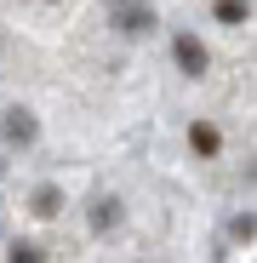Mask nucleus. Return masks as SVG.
<instances>
[{"label": "nucleus", "instance_id": "nucleus-1", "mask_svg": "<svg viewBox=\"0 0 257 263\" xmlns=\"http://www.w3.org/2000/svg\"><path fill=\"white\" fill-rule=\"evenodd\" d=\"M34 138H40V120L29 109H6V115H0V143H6V149H29Z\"/></svg>", "mask_w": 257, "mask_h": 263}, {"label": "nucleus", "instance_id": "nucleus-2", "mask_svg": "<svg viewBox=\"0 0 257 263\" xmlns=\"http://www.w3.org/2000/svg\"><path fill=\"white\" fill-rule=\"evenodd\" d=\"M171 58H177V69H183L189 80H200V74L211 69V52L200 46V34H177V40H171Z\"/></svg>", "mask_w": 257, "mask_h": 263}, {"label": "nucleus", "instance_id": "nucleus-3", "mask_svg": "<svg viewBox=\"0 0 257 263\" xmlns=\"http://www.w3.org/2000/svg\"><path fill=\"white\" fill-rule=\"evenodd\" d=\"M29 212H34V217H57V212H63V189H57V183H40V189L29 195Z\"/></svg>", "mask_w": 257, "mask_h": 263}, {"label": "nucleus", "instance_id": "nucleus-4", "mask_svg": "<svg viewBox=\"0 0 257 263\" xmlns=\"http://www.w3.org/2000/svg\"><path fill=\"white\" fill-rule=\"evenodd\" d=\"M92 229L103 235V229H120V200L114 195H97L92 200Z\"/></svg>", "mask_w": 257, "mask_h": 263}, {"label": "nucleus", "instance_id": "nucleus-5", "mask_svg": "<svg viewBox=\"0 0 257 263\" xmlns=\"http://www.w3.org/2000/svg\"><path fill=\"white\" fill-rule=\"evenodd\" d=\"M189 149H194V155H218V149H223V138H218V126H206V120H194V126H189Z\"/></svg>", "mask_w": 257, "mask_h": 263}, {"label": "nucleus", "instance_id": "nucleus-6", "mask_svg": "<svg viewBox=\"0 0 257 263\" xmlns=\"http://www.w3.org/2000/svg\"><path fill=\"white\" fill-rule=\"evenodd\" d=\"M246 17H251V0H218V23L223 29H240Z\"/></svg>", "mask_w": 257, "mask_h": 263}, {"label": "nucleus", "instance_id": "nucleus-7", "mask_svg": "<svg viewBox=\"0 0 257 263\" xmlns=\"http://www.w3.org/2000/svg\"><path fill=\"white\" fill-rule=\"evenodd\" d=\"M120 29H126V34H149V29H154V12H149V6H126V12H120Z\"/></svg>", "mask_w": 257, "mask_h": 263}, {"label": "nucleus", "instance_id": "nucleus-8", "mask_svg": "<svg viewBox=\"0 0 257 263\" xmlns=\"http://www.w3.org/2000/svg\"><path fill=\"white\" fill-rule=\"evenodd\" d=\"M6 263H46V252H40L34 240H17V246L6 252Z\"/></svg>", "mask_w": 257, "mask_h": 263}, {"label": "nucleus", "instance_id": "nucleus-9", "mask_svg": "<svg viewBox=\"0 0 257 263\" xmlns=\"http://www.w3.org/2000/svg\"><path fill=\"white\" fill-rule=\"evenodd\" d=\"M229 235H234V240H246V246H251V235H257V223H251V212H240V217H234V223H229Z\"/></svg>", "mask_w": 257, "mask_h": 263}, {"label": "nucleus", "instance_id": "nucleus-10", "mask_svg": "<svg viewBox=\"0 0 257 263\" xmlns=\"http://www.w3.org/2000/svg\"><path fill=\"white\" fill-rule=\"evenodd\" d=\"M0 172H6V160H0Z\"/></svg>", "mask_w": 257, "mask_h": 263}, {"label": "nucleus", "instance_id": "nucleus-11", "mask_svg": "<svg viewBox=\"0 0 257 263\" xmlns=\"http://www.w3.org/2000/svg\"><path fill=\"white\" fill-rule=\"evenodd\" d=\"M120 6H126V0H120Z\"/></svg>", "mask_w": 257, "mask_h": 263}]
</instances>
